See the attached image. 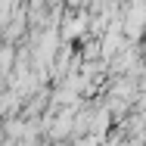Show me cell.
Wrapping results in <instances>:
<instances>
[{
    "label": "cell",
    "instance_id": "6da1fadb",
    "mask_svg": "<svg viewBox=\"0 0 146 146\" xmlns=\"http://www.w3.org/2000/svg\"><path fill=\"white\" fill-rule=\"evenodd\" d=\"M22 109V96L16 90H0V118H9V115H19Z\"/></svg>",
    "mask_w": 146,
    "mask_h": 146
},
{
    "label": "cell",
    "instance_id": "7a4b0ae2",
    "mask_svg": "<svg viewBox=\"0 0 146 146\" xmlns=\"http://www.w3.org/2000/svg\"><path fill=\"white\" fill-rule=\"evenodd\" d=\"M13 62H16V47H13V44H3V47H0V72L9 75Z\"/></svg>",
    "mask_w": 146,
    "mask_h": 146
},
{
    "label": "cell",
    "instance_id": "3957f363",
    "mask_svg": "<svg viewBox=\"0 0 146 146\" xmlns=\"http://www.w3.org/2000/svg\"><path fill=\"white\" fill-rule=\"evenodd\" d=\"M0 90H6V75L0 72Z\"/></svg>",
    "mask_w": 146,
    "mask_h": 146
}]
</instances>
